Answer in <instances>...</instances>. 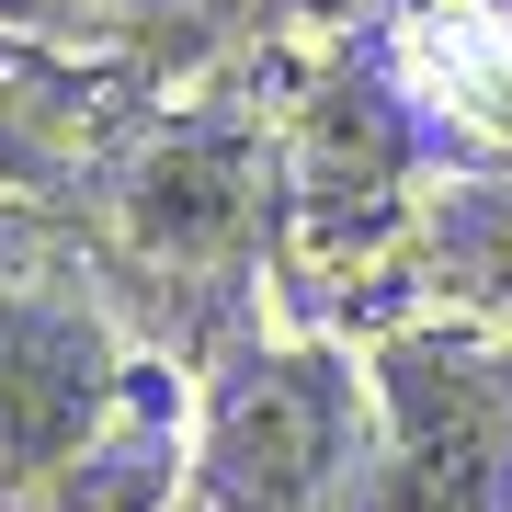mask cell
Segmentation results:
<instances>
[{
    "label": "cell",
    "instance_id": "cell-4",
    "mask_svg": "<svg viewBox=\"0 0 512 512\" xmlns=\"http://www.w3.org/2000/svg\"><path fill=\"white\" fill-rule=\"evenodd\" d=\"M114 228H126L137 274L228 296L251 274V239L274 228V148L251 126H228V114L148 137L137 160L114 171Z\"/></svg>",
    "mask_w": 512,
    "mask_h": 512
},
{
    "label": "cell",
    "instance_id": "cell-8",
    "mask_svg": "<svg viewBox=\"0 0 512 512\" xmlns=\"http://www.w3.org/2000/svg\"><path fill=\"white\" fill-rule=\"evenodd\" d=\"M501 12H512V0H501Z\"/></svg>",
    "mask_w": 512,
    "mask_h": 512
},
{
    "label": "cell",
    "instance_id": "cell-1",
    "mask_svg": "<svg viewBox=\"0 0 512 512\" xmlns=\"http://www.w3.org/2000/svg\"><path fill=\"white\" fill-rule=\"evenodd\" d=\"M183 467V399L160 365L69 308L0 296V501L12 512H148Z\"/></svg>",
    "mask_w": 512,
    "mask_h": 512
},
{
    "label": "cell",
    "instance_id": "cell-3",
    "mask_svg": "<svg viewBox=\"0 0 512 512\" xmlns=\"http://www.w3.org/2000/svg\"><path fill=\"white\" fill-rule=\"evenodd\" d=\"M376 512H512V330L410 319L365 353Z\"/></svg>",
    "mask_w": 512,
    "mask_h": 512
},
{
    "label": "cell",
    "instance_id": "cell-2",
    "mask_svg": "<svg viewBox=\"0 0 512 512\" xmlns=\"http://www.w3.org/2000/svg\"><path fill=\"white\" fill-rule=\"evenodd\" d=\"M376 501V387L319 342L239 330L194 410V512H342Z\"/></svg>",
    "mask_w": 512,
    "mask_h": 512
},
{
    "label": "cell",
    "instance_id": "cell-5",
    "mask_svg": "<svg viewBox=\"0 0 512 512\" xmlns=\"http://www.w3.org/2000/svg\"><path fill=\"white\" fill-rule=\"evenodd\" d=\"M274 217L319 251H365L410 217V103L387 80H330L274 148Z\"/></svg>",
    "mask_w": 512,
    "mask_h": 512
},
{
    "label": "cell",
    "instance_id": "cell-7",
    "mask_svg": "<svg viewBox=\"0 0 512 512\" xmlns=\"http://www.w3.org/2000/svg\"><path fill=\"white\" fill-rule=\"evenodd\" d=\"M0 12H46V0H0Z\"/></svg>",
    "mask_w": 512,
    "mask_h": 512
},
{
    "label": "cell",
    "instance_id": "cell-6",
    "mask_svg": "<svg viewBox=\"0 0 512 512\" xmlns=\"http://www.w3.org/2000/svg\"><path fill=\"white\" fill-rule=\"evenodd\" d=\"M421 251H433V285L456 296L467 319L512 330V183H456V194H433Z\"/></svg>",
    "mask_w": 512,
    "mask_h": 512
}]
</instances>
